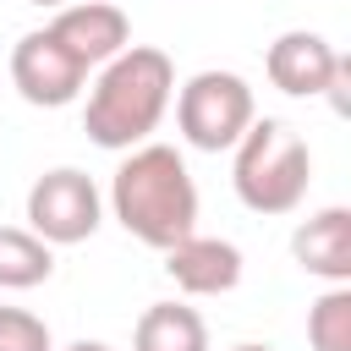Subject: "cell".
Returning <instances> with one entry per match:
<instances>
[{
    "instance_id": "cell-4",
    "label": "cell",
    "mask_w": 351,
    "mask_h": 351,
    "mask_svg": "<svg viewBox=\"0 0 351 351\" xmlns=\"http://www.w3.org/2000/svg\"><path fill=\"white\" fill-rule=\"evenodd\" d=\"M258 104H252V88L241 71H197L181 82L176 93V132L186 137V148H203V154H225L236 148V137L252 126Z\"/></svg>"
},
{
    "instance_id": "cell-13",
    "label": "cell",
    "mask_w": 351,
    "mask_h": 351,
    "mask_svg": "<svg viewBox=\"0 0 351 351\" xmlns=\"http://www.w3.org/2000/svg\"><path fill=\"white\" fill-rule=\"evenodd\" d=\"M307 346L313 351H351V285H329L307 307Z\"/></svg>"
},
{
    "instance_id": "cell-5",
    "label": "cell",
    "mask_w": 351,
    "mask_h": 351,
    "mask_svg": "<svg viewBox=\"0 0 351 351\" xmlns=\"http://www.w3.org/2000/svg\"><path fill=\"white\" fill-rule=\"evenodd\" d=\"M99 219H104V197H99V186H93L88 170L60 165V170H44L27 186V230L38 241H49V247L88 241L99 230Z\"/></svg>"
},
{
    "instance_id": "cell-16",
    "label": "cell",
    "mask_w": 351,
    "mask_h": 351,
    "mask_svg": "<svg viewBox=\"0 0 351 351\" xmlns=\"http://www.w3.org/2000/svg\"><path fill=\"white\" fill-rule=\"evenodd\" d=\"M230 351H269V346H252V340H247V346H230Z\"/></svg>"
},
{
    "instance_id": "cell-6",
    "label": "cell",
    "mask_w": 351,
    "mask_h": 351,
    "mask_svg": "<svg viewBox=\"0 0 351 351\" xmlns=\"http://www.w3.org/2000/svg\"><path fill=\"white\" fill-rule=\"evenodd\" d=\"M263 71L280 93L291 99H329L335 110H346V82H351V66L346 55L324 38V33H307V27H291L280 33L269 49H263Z\"/></svg>"
},
{
    "instance_id": "cell-3",
    "label": "cell",
    "mask_w": 351,
    "mask_h": 351,
    "mask_svg": "<svg viewBox=\"0 0 351 351\" xmlns=\"http://www.w3.org/2000/svg\"><path fill=\"white\" fill-rule=\"evenodd\" d=\"M230 186L236 197L252 208V214H291L302 208L307 197V181H313V154L302 143V132H291L285 121L274 115H252V126L236 137L230 148Z\"/></svg>"
},
{
    "instance_id": "cell-14",
    "label": "cell",
    "mask_w": 351,
    "mask_h": 351,
    "mask_svg": "<svg viewBox=\"0 0 351 351\" xmlns=\"http://www.w3.org/2000/svg\"><path fill=\"white\" fill-rule=\"evenodd\" d=\"M0 351H55V335L27 307H0Z\"/></svg>"
},
{
    "instance_id": "cell-17",
    "label": "cell",
    "mask_w": 351,
    "mask_h": 351,
    "mask_svg": "<svg viewBox=\"0 0 351 351\" xmlns=\"http://www.w3.org/2000/svg\"><path fill=\"white\" fill-rule=\"evenodd\" d=\"M33 5H66V0H33Z\"/></svg>"
},
{
    "instance_id": "cell-8",
    "label": "cell",
    "mask_w": 351,
    "mask_h": 351,
    "mask_svg": "<svg viewBox=\"0 0 351 351\" xmlns=\"http://www.w3.org/2000/svg\"><path fill=\"white\" fill-rule=\"evenodd\" d=\"M49 33L77 55L82 71H99L104 60H115V55L132 44V22H126V11L110 5V0H66V5H55Z\"/></svg>"
},
{
    "instance_id": "cell-2",
    "label": "cell",
    "mask_w": 351,
    "mask_h": 351,
    "mask_svg": "<svg viewBox=\"0 0 351 351\" xmlns=\"http://www.w3.org/2000/svg\"><path fill=\"white\" fill-rule=\"evenodd\" d=\"M110 208L126 236L165 252L170 241L197 230V181L170 143H137V148H126V159L110 181Z\"/></svg>"
},
{
    "instance_id": "cell-1",
    "label": "cell",
    "mask_w": 351,
    "mask_h": 351,
    "mask_svg": "<svg viewBox=\"0 0 351 351\" xmlns=\"http://www.w3.org/2000/svg\"><path fill=\"white\" fill-rule=\"evenodd\" d=\"M176 99V66L165 49L154 44H126L115 60L99 66L93 88H88V110H82V126L99 148L110 154H126L137 143H148L165 121Z\"/></svg>"
},
{
    "instance_id": "cell-15",
    "label": "cell",
    "mask_w": 351,
    "mask_h": 351,
    "mask_svg": "<svg viewBox=\"0 0 351 351\" xmlns=\"http://www.w3.org/2000/svg\"><path fill=\"white\" fill-rule=\"evenodd\" d=\"M66 351H110V346H104V340H71Z\"/></svg>"
},
{
    "instance_id": "cell-10",
    "label": "cell",
    "mask_w": 351,
    "mask_h": 351,
    "mask_svg": "<svg viewBox=\"0 0 351 351\" xmlns=\"http://www.w3.org/2000/svg\"><path fill=\"white\" fill-rule=\"evenodd\" d=\"M291 258L302 263V274L324 280V285H351V208H318L313 219L296 225L291 236Z\"/></svg>"
},
{
    "instance_id": "cell-11",
    "label": "cell",
    "mask_w": 351,
    "mask_h": 351,
    "mask_svg": "<svg viewBox=\"0 0 351 351\" xmlns=\"http://www.w3.org/2000/svg\"><path fill=\"white\" fill-rule=\"evenodd\" d=\"M132 351H208V324L186 302H154L132 329Z\"/></svg>"
},
{
    "instance_id": "cell-12",
    "label": "cell",
    "mask_w": 351,
    "mask_h": 351,
    "mask_svg": "<svg viewBox=\"0 0 351 351\" xmlns=\"http://www.w3.org/2000/svg\"><path fill=\"white\" fill-rule=\"evenodd\" d=\"M55 274V247L27 225H0V291H33Z\"/></svg>"
},
{
    "instance_id": "cell-9",
    "label": "cell",
    "mask_w": 351,
    "mask_h": 351,
    "mask_svg": "<svg viewBox=\"0 0 351 351\" xmlns=\"http://www.w3.org/2000/svg\"><path fill=\"white\" fill-rule=\"evenodd\" d=\"M165 274L186 296H225L241 285V247L225 236H181L165 247Z\"/></svg>"
},
{
    "instance_id": "cell-7",
    "label": "cell",
    "mask_w": 351,
    "mask_h": 351,
    "mask_svg": "<svg viewBox=\"0 0 351 351\" xmlns=\"http://www.w3.org/2000/svg\"><path fill=\"white\" fill-rule=\"evenodd\" d=\"M11 82H16V93H22L27 104L60 110V104H71V99L82 93L88 71L77 66V55H71L49 27H33V33H22L16 49H11Z\"/></svg>"
}]
</instances>
